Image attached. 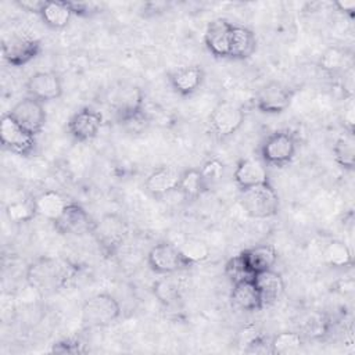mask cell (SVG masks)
Segmentation results:
<instances>
[{"instance_id":"obj_1","label":"cell","mask_w":355,"mask_h":355,"mask_svg":"<svg viewBox=\"0 0 355 355\" xmlns=\"http://www.w3.org/2000/svg\"><path fill=\"white\" fill-rule=\"evenodd\" d=\"M75 275V269L51 257L35 258L25 270V279L31 288L40 294H50L67 286Z\"/></svg>"},{"instance_id":"obj_2","label":"cell","mask_w":355,"mask_h":355,"mask_svg":"<svg viewBox=\"0 0 355 355\" xmlns=\"http://www.w3.org/2000/svg\"><path fill=\"white\" fill-rule=\"evenodd\" d=\"M241 208L254 219H268L277 215L280 208L279 196L270 182L240 191Z\"/></svg>"},{"instance_id":"obj_3","label":"cell","mask_w":355,"mask_h":355,"mask_svg":"<svg viewBox=\"0 0 355 355\" xmlns=\"http://www.w3.org/2000/svg\"><path fill=\"white\" fill-rule=\"evenodd\" d=\"M129 226L123 216L119 214H105L96 222L93 236L101 251L107 258H112L118 254L122 244L128 237Z\"/></svg>"},{"instance_id":"obj_4","label":"cell","mask_w":355,"mask_h":355,"mask_svg":"<svg viewBox=\"0 0 355 355\" xmlns=\"http://www.w3.org/2000/svg\"><path fill=\"white\" fill-rule=\"evenodd\" d=\"M119 301L108 293L89 297L80 308V320L85 327H104L116 322L121 316Z\"/></svg>"},{"instance_id":"obj_5","label":"cell","mask_w":355,"mask_h":355,"mask_svg":"<svg viewBox=\"0 0 355 355\" xmlns=\"http://www.w3.org/2000/svg\"><path fill=\"white\" fill-rule=\"evenodd\" d=\"M298 141L293 132L287 129L275 130L268 135L261 143V159L265 165L272 166H286L290 164L297 153Z\"/></svg>"},{"instance_id":"obj_6","label":"cell","mask_w":355,"mask_h":355,"mask_svg":"<svg viewBox=\"0 0 355 355\" xmlns=\"http://www.w3.org/2000/svg\"><path fill=\"white\" fill-rule=\"evenodd\" d=\"M147 265L155 275H172L191 268L178 244L169 241L157 243L147 252Z\"/></svg>"},{"instance_id":"obj_7","label":"cell","mask_w":355,"mask_h":355,"mask_svg":"<svg viewBox=\"0 0 355 355\" xmlns=\"http://www.w3.org/2000/svg\"><path fill=\"white\" fill-rule=\"evenodd\" d=\"M40 53L42 42L26 33H11L1 42L3 58L14 68L26 65Z\"/></svg>"},{"instance_id":"obj_8","label":"cell","mask_w":355,"mask_h":355,"mask_svg":"<svg viewBox=\"0 0 355 355\" xmlns=\"http://www.w3.org/2000/svg\"><path fill=\"white\" fill-rule=\"evenodd\" d=\"M294 94V89L288 87L287 85L277 80H270L257 90L254 96V105L262 114L277 115L284 112L291 105Z\"/></svg>"},{"instance_id":"obj_9","label":"cell","mask_w":355,"mask_h":355,"mask_svg":"<svg viewBox=\"0 0 355 355\" xmlns=\"http://www.w3.org/2000/svg\"><path fill=\"white\" fill-rule=\"evenodd\" d=\"M244 110L232 101H219L209 115V128L218 140H225L233 136L244 123Z\"/></svg>"},{"instance_id":"obj_10","label":"cell","mask_w":355,"mask_h":355,"mask_svg":"<svg viewBox=\"0 0 355 355\" xmlns=\"http://www.w3.org/2000/svg\"><path fill=\"white\" fill-rule=\"evenodd\" d=\"M0 143L4 150L21 157H29L36 150V136L21 128L8 112L0 121Z\"/></svg>"},{"instance_id":"obj_11","label":"cell","mask_w":355,"mask_h":355,"mask_svg":"<svg viewBox=\"0 0 355 355\" xmlns=\"http://www.w3.org/2000/svg\"><path fill=\"white\" fill-rule=\"evenodd\" d=\"M96 222L79 202L69 201L61 216L53 222V226L57 233L64 236H85L93 234Z\"/></svg>"},{"instance_id":"obj_12","label":"cell","mask_w":355,"mask_h":355,"mask_svg":"<svg viewBox=\"0 0 355 355\" xmlns=\"http://www.w3.org/2000/svg\"><path fill=\"white\" fill-rule=\"evenodd\" d=\"M43 104L44 103L28 96L15 103L8 111V115L26 132L37 136L47 122V112Z\"/></svg>"},{"instance_id":"obj_13","label":"cell","mask_w":355,"mask_h":355,"mask_svg":"<svg viewBox=\"0 0 355 355\" xmlns=\"http://www.w3.org/2000/svg\"><path fill=\"white\" fill-rule=\"evenodd\" d=\"M103 121V114L100 111L92 107H83L71 115L67 122V130L76 141H90L98 135Z\"/></svg>"},{"instance_id":"obj_14","label":"cell","mask_w":355,"mask_h":355,"mask_svg":"<svg viewBox=\"0 0 355 355\" xmlns=\"http://www.w3.org/2000/svg\"><path fill=\"white\" fill-rule=\"evenodd\" d=\"M28 96L42 101H53L62 96V78L55 71H40L29 76L25 83Z\"/></svg>"},{"instance_id":"obj_15","label":"cell","mask_w":355,"mask_h":355,"mask_svg":"<svg viewBox=\"0 0 355 355\" xmlns=\"http://www.w3.org/2000/svg\"><path fill=\"white\" fill-rule=\"evenodd\" d=\"M233 25L234 24L225 18H215L207 25L204 33V43L207 50L215 58H229Z\"/></svg>"},{"instance_id":"obj_16","label":"cell","mask_w":355,"mask_h":355,"mask_svg":"<svg viewBox=\"0 0 355 355\" xmlns=\"http://www.w3.org/2000/svg\"><path fill=\"white\" fill-rule=\"evenodd\" d=\"M114 112L121 125L143 115L146 112L143 90L137 86H128L119 90L114 101Z\"/></svg>"},{"instance_id":"obj_17","label":"cell","mask_w":355,"mask_h":355,"mask_svg":"<svg viewBox=\"0 0 355 355\" xmlns=\"http://www.w3.org/2000/svg\"><path fill=\"white\" fill-rule=\"evenodd\" d=\"M205 71L201 65L179 67L168 73V82L175 93L187 97L194 94L204 83Z\"/></svg>"},{"instance_id":"obj_18","label":"cell","mask_w":355,"mask_h":355,"mask_svg":"<svg viewBox=\"0 0 355 355\" xmlns=\"http://www.w3.org/2000/svg\"><path fill=\"white\" fill-rule=\"evenodd\" d=\"M233 180L240 191L269 182L266 165L263 164L262 159L258 158H241L236 164Z\"/></svg>"},{"instance_id":"obj_19","label":"cell","mask_w":355,"mask_h":355,"mask_svg":"<svg viewBox=\"0 0 355 355\" xmlns=\"http://www.w3.org/2000/svg\"><path fill=\"white\" fill-rule=\"evenodd\" d=\"M180 172L172 166H158L148 173L144 189L153 198H162L178 190Z\"/></svg>"},{"instance_id":"obj_20","label":"cell","mask_w":355,"mask_h":355,"mask_svg":"<svg viewBox=\"0 0 355 355\" xmlns=\"http://www.w3.org/2000/svg\"><path fill=\"white\" fill-rule=\"evenodd\" d=\"M230 302L236 309L244 312H257L265 308L261 293L254 282V279L243 280L232 284Z\"/></svg>"},{"instance_id":"obj_21","label":"cell","mask_w":355,"mask_h":355,"mask_svg":"<svg viewBox=\"0 0 355 355\" xmlns=\"http://www.w3.org/2000/svg\"><path fill=\"white\" fill-rule=\"evenodd\" d=\"M247 269L255 276L259 272L275 268L277 251L272 244H258L239 252Z\"/></svg>"},{"instance_id":"obj_22","label":"cell","mask_w":355,"mask_h":355,"mask_svg":"<svg viewBox=\"0 0 355 355\" xmlns=\"http://www.w3.org/2000/svg\"><path fill=\"white\" fill-rule=\"evenodd\" d=\"M254 282L261 293L265 306L276 302L283 295L286 288V283L282 273L275 270V268L257 273L254 276Z\"/></svg>"},{"instance_id":"obj_23","label":"cell","mask_w":355,"mask_h":355,"mask_svg":"<svg viewBox=\"0 0 355 355\" xmlns=\"http://www.w3.org/2000/svg\"><path fill=\"white\" fill-rule=\"evenodd\" d=\"M257 50V36L255 33L243 25H233L232 37H230V49L229 58L232 60H247Z\"/></svg>"},{"instance_id":"obj_24","label":"cell","mask_w":355,"mask_h":355,"mask_svg":"<svg viewBox=\"0 0 355 355\" xmlns=\"http://www.w3.org/2000/svg\"><path fill=\"white\" fill-rule=\"evenodd\" d=\"M39 17L50 29H64L71 22L73 12L67 0H44Z\"/></svg>"},{"instance_id":"obj_25","label":"cell","mask_w":355,"mask_h":355,"mask_svg":"<svg viewBox=\"0 0 355 355\" xmlns=\"http://www.w3.org/2000/svg\"><path fill=\"white\" fill-rule=\"evenodd\" d=\"M351 53L340 46L327 47L319 58V68L329 76L343 75L352 64L349 62Z\"/></svg>"},{"instance_id":"obj_26","label":"cell","mask_w":355,"mask_h":355,"mask_svg":"<svg viewBox=\"0 0 355 355\" xmlns=\"http://www.w3.org/2000/svg\"><path fill=\"white\" fill-rule=\"evenodd\" d=\"M69 200H67L57 190H44L40 194L35 196L37 215L49 219L50 222H55L61 216Z\"/></svg>"},{"instance_id":"obj_27","label":"cell","mask_w":355,"mask_h":355,"mask_svg":"<svg viewBox=\"0 0 355 355\" xmlns=\"http://www.w3.org/2000/svg\"><path fill=\"white\" fill-rule=\"evenodd\" d=\"M172 275H164V277L158 279L153 286V293L155 298L165 306L176 304L183 293V282Z\"/></svg>"},{"instance_id":"obj_28","label":"cell","mask_w":355,"mask_h":355,"mask_svg":"<svg viewBox=\"0 0 355 355\" xmlns=\"http://www.w3.org/2000/svg\"><path fill=\"white\" fill-rule=\"evenodd\" d=\"M331 318L323 312L308 313L300 324V333L306 340H322L331 330Z\"/></svg>"},{"instance_id":"obj_29","label":"cell","mask_w":355,"mask_h":355,"mask_svg":"<svg viewBox=\"0 0 355 355\" xmlns=\"http://www.w3.org/2000/svg\"><path fill=\"white\" fill-rule=\"evenodd\" d=\"M305 344L304 336L298 330H286L269 338V354L287 355L298 352Z\"/></svg>"},{"instance_id":"obj_30","label":"cell","mask_w":355,"mask_h":355,"mask_svg":"<svg viewBox=\"0 0 355 355\" xmlns=\"http://www.w3.org/2000/svg\"><path fill=\"white\" fill-rule=\"evenodd\" d=\"M237 344L244 352L269 354V338L254 324H247L239 331Z\"/></svg>"},{"instance_id":"obj_31","label":"cell","mask_w":355,"mask_h":355,"mask_svg":"<svg viewBox=\"0 0 355 355\" xmlns=\"http://www.w3.org/2000/svg\"><path fill=\"white\" fill-rule=\"evenodd\" d=\"M184 200L193 201L200 198L202 194H205L208 190L204 184V180L201 178L198 168H189L180 172V179L178 184V190Z\"/></svg>"},{"instance_id":"obj_32","label":"cell","mask_w":355,"mask_h":355,"mask_svg":"<svg viewBox=\"0 0 355 355\" xmlns=\"http://www.w3.org/2000/svg\"><path fill=\"white\" fill-rule=\"evenodd\" d=\"M323 262L331 268H348L352 265V251L341 240H331L322 252Z\"/></svg>"},{"instance_id":"obj_33","label":"cell","mask_w":355,"mask_h":355,"mask_svg":"<svg viewBox=\"0 0 355 355\" xmlns=\"http://www.w3.org/2000/svg\"><path fill=\"white\" fill-rule=\"evenodd\" d=\"M333 157L336 164L347 171H352L355 165V140L354 135L344 133L333 146Z\"/></svg>"},{"instance_id":"obj_34","label":"cell","mask_w":355,"mask_h":355,"mask_svg":"<svg viewBox=\"0 0 355 355\" xmlns=\"http://www.w3.org/2000/svg\"><path fill=\"white\" fill-rule=\"evenodd\" d=\"M6 215L14 223H26L37 216L35 197H25L6 205Z\"/></svg>"},{"instance_id":"obj_35","label":"cell","mask_w":355,"mask_h":355,"mask_svg":"<svg viewBox=\"0 0 355 355\" xmlns=\"http://www.w3.org/2000/svg\"><path fill=\"white\" fill-rule=\"evenodd\" d=\"M179 248L191 266L204 262L209 257V247L200 239H187L179 244Z\"/></svg>"},{"instance_id":"obj_36","label":"cell","mask_w":355,"mask_h":355,"mask_svg":"<svg viewBox=\"0 0 355 355\" xmlns=\"http://www.w3.org/2000/svg\"><path fill=\"white\" fill-rule=\"evenodd\" d=\"M198 169L208 191L214 189L225 175V164L219 158L207 159Z\"/></svg>"},{"instance_id":"obj_37","label":"cell","mask_w":355,"mask_h":355,"mask_svg":"<svg viewBox=\"0 0 355 355\" xmlns=\"http://www.w3.org/2000/svg\"><path fill=\"white\" fill-rule=\"evenodd\" d=\"M225 276L229 279V282L232 284H236L243 280L254 279V275L247 269V266L244 265V262L239 254L229 258L227 262L225 263Z\"/></svg>"},{"instance_id":"obj_38","label":"cell","mask_w":355,"mask_h":355,"mask_svg":"<svg viewBox=\"0 0 355 355\" xmlns=\"http://www.w3.org/2000/svg\"><path fill=\"white\" fill-rule=\"evenodd\" d=\"M53 354H69V355H80V354H86L89 349L86 348V345L79 341L78 338H62L57 343H54L51 345L50 349Z\"/></svg>"},{"instance_id":"obj_39","label":"cell","mask_w":355,"mask_h":355,"mask_svg":"<svg viewBox=\"0 0 355 355\" xmlns=\"http://www.w3.org/2000/svg\"><path fill=\"white\" fill-rule=\"evenodd\" d=\"M73 15L78 17H90L93 14L100 12L101 4L94 1H68Z\"/></svg>"},{"instance_id":"obj_40","label":"cell","mask_w":355,"mask_h":355,"mask_svg":"<svg viewBox=\"0 0 355 355\" xmlns=\"http://www.w3.org/2000/svg\"><path fill=\"white\" fill-rule=\"evenodd\" d=\"M343 123L344 130L347 133L354 135V125H355V105H354V97L347 98L344 103V115H343Z\"/></svg>"},{"instance_id":"obj_41","label":"cell","mask_w":355,"mask_h":355,"mask_svg":"<svg viewBox=\"0 0 355 355\" xmlns=\"http://www.w3.org/2000/svg\"><path fill=\"white\" fill-rule=\"evenodd\" d=\"M43 3H44V0H18L17 6L21 10L26 11V12H32V14L39 15L40 11H42Z\"/></svg>"},{"instance_id":"obj_42","label":"cell","mask_w":355,"mask_h":355,"mask_svg":"<svg viewBox=\"0 0 355 355\" xmlns=\"http://www.w3.org/2000/svg\"><path fill=\"white\" fill-rule=\"evenodd\" d=\"M168 7H169V3L155 1V3H146L143 10H144V15H157L166 11Z\"/></svg>"},{"instance_id":"obj_43","label":"cell","mask_w":355,"mask_h":355,"mask_svg":"<svg viewBox=\"0 0 355 355\" xmlns=\"http://www.w3.org/2000/svg\"><path fill=\"white\" fill-rule=\"evenodd\" d=\"M333 6L337 8V11H340V12H343V14L351 17V18H352L354 14H355V1H354V0H341V1H336Z\"/></svg>"}]
</instances>
